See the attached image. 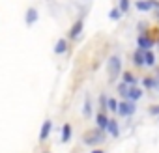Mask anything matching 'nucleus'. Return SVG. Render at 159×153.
I'll return each instance as SVG.
<instances>
[{"instance_id": "obj_1", "label": "nucleus", "mask_w": 159, "mask_h": 153, "mask_svg": "<svg viewBox=\"0 0 159 153\" xmlns=\"http://www.w3.org/2000/svg\"><path fill=\"white\" fill-rule=\"evenodd\" d=\"M105 134H107V131L96 127V129H90V131L84 133L83 142H84L86 146H99L101 142H105Z\"/></svg>"}, {"instance_id": "obj_2", "label": "nucleus", "mask_w": 159, "mask_h": 153, "mask_svg": "<svg viewBox=\"0 0 159 153\" xmlns=\"http://www.w3.org/2000/svg\"><path fill=\"white\" fill-rule=\"evenodd\" d=\"M107 73H109V81L111 82H114L118 76H120V73H122V60H120V56H111L109 60H107Z\"/></svg>"}, {"instance_id": "obj_3", "label": "nucleus", "mask_w": 159, "mask_h": 153, "mask_svg": "<svg viewBox=\"0 0 159 153\" xmlns=\"http://www.w3.org/2000/svg\"><path fill=\"white\" fill-rule=\"evenodd\" d=\"M135 110H137L135 101H127V99H122V101H120L118 114H120L122 118H129V116H133V114H135Z\"/></svg>"}, {"instance_id": "obj_4", "label": "nucleus", "mask_w": 159, "mask_h": 153, "mask_svg": "<svg viewBox=\"0 0 159 153\" xmlns=\"http://www.w3.org/2000/svg\"><path fill=\"white\" fill-rule=\"evenodd\" d=\"M137 45H139L140 49H144V50H150V49L155 45V41L148 36V32H140L139 37H137Z\"/></svg>"}, {"instance_id": "obj_5", "label": "nucleus", "mask_w": 159, "mask_h": 153, "mask_svg": "<svg viewBox=\"0 0 159 153\" xmlns=\"http://www.w3.org/2000/svg\"><path fill=\"white\" fill-rule=\"evenodd\" d=\"M83 28H84V19H77L73 23V26L69 28V39H77L79 36H81Z\"/></svg>"}, {"instance_id": "obj_6", "label": "nucleus", "mask_w": 159, "mask_h": 153, "mask_svg": "<svg viewBox=\"0 0 159 153\" xmlns=\"http://www.w3.org/2000/svg\"><path fill=\"white\" fill-rule=\"evenodd\" d=\"M133 65L135 67H142V65H146V50L144 49H137L135 52H133Z\"/></svg>"}, {"instance_id": "obj_7", "label": "nucleus", "mask_w": 159, "mask_h": 153, "mask_svg": "<svg viewBox=\"0 0 159 153\" xmlns=\"http://www.w3.org/2000/svg\"><path fill=\"white\" fill-rule=\"evenodd\" d=\"M51 131H52V121H51V120H45L43 125H41V129H39V136H38L39 142H45V140L49 138Z\"/></svg>"}, {"instance_id": "obj_8", "label": "nucleus", "mask_w": 159, "mask_h": 153, "mask_svg": "<svg viewBox=\"0 0 159 153\" xmlns=\"http://www.w3.org/2000/svg\"><path fill=\"white\" fill-rule=\"evenodd\" d=\"M38 19H39V11H38L36 8H32V6H30V8L26 10V13H25V23H26L28 26H32Z\"/></svg>"}, {"instance_id": "obj_9", "label": "nucleus", "mask_w": 159, "mask_h": 153, "mask_svg": "<svg viewBox=\"0 0 159 153\" xmlns=\"http://www.w3.org/2000/svg\"><path fill=\"white\" fill-rule=\"evenodd\" d=\"M122 81L125 84H129V86H139V79L135 76V73H131V71H124L122 73Z\"/></svg>"}, {"instance_id": "obj_10", "label": "nucleus", "mask_w": 159, "mask_h": 153, "mask_svg": "<svg viewBox=\"0 0 159 153\" xmlns=\"http://www.w3.org/2000/svg\"><path fill=\"white\" fill-rule=\"evenodd\" d=\"M144 95V90L142 88H139V86H129V99L127 101H139L140 97Z\"/></svg>"}, {"instance_id": "obj_11", "label": "nucleus", "mask_w": 159, "mask_h": 153, "mask_svg": "<svg viewBox=\"0 0 159 153\" xmlns=\"http://www.w3.org/2000/svg\"><path fill=\"white\" fill-rule=\"evenodd\" d=\"M157 84H159V81L155 76H142V88L144 90H153Z\"/></svg>"}, {"instance_id": "obj_12", "label": "nucleus", "mask_w": 159, "mask_h": 153, "mask_svg": "<svg viewBox=\"0 0 159 153\" xmlns=\"http://www.w3.org/2000/svg\"><path fill=\"white\" fill-rule=\"evenodd\" d=\"M67 39L66 37H60L58 41H56V45H54V54H64V52H67Z\"/></svg>"}, {"instance_id": "obj_13", "label": "nucleus", "mask_w": 159, "mask_h": 153, "mask_svg": "<svg viewBox=\"0 0 159 153\" xmlns=\"http://www.w3.org/2000/svg\"><path fill=\"white\" fill-rule=\"evenodd\" d=\"M109 120H111V118H107V114H105V112H98V116H96V123H98V127H99V129H103V131H107Z\"/></svg>"}, {"instance_id": "obj_14", "label": "nucleus", "mask_w": 159, "mask_h": 153, "mask_svg": "<svg viewBox=\"0 0 159 153\" xmlns=\"http://www.w3.org/2000/svg\"><path fill=\"white\" fill-rule=\"evenodd\" d=\"M71 134H73L71 125H69V123H64V125H62V136H60V140L66 144V142H69V140H71Z\"/></svg>"}, {"instance_id": "obj_15", "label": "nucleus", "mask_w": 159, "mask_h": 153, "mask_svg": "<svg viewBox=\"0 0 159 153\" xmlns=\"http://www.w3.org/2000/svg\"><path fill=\"white\" fill-rule=\"evenodd\" d=\"M107 133H109L112 138H116V136L120 134V129H118V121H116V120H109V125H107Z\"/></svg>"}, {"instance_id": "obj_16", "label": "nucleus", "mask_w": 159, "mask_h": 153, "mask_svg": "<svg viewBox=\"0 0 159 153\" xmlns=\"http://www.w3.org/2000/svg\"><path fill=\"white\" fill-rule=\"evenodd\" d=\"M135 8H137L139 11H150V10H153L150 0H137V2H135Z\"/></svg>"}, {"instance_id": "obj_17", "label": "nucleus", "mask_w": 159, "mask_h": 153, "mask_svg": "<svg viewBox=\"0 0 159 153\" xmlns=\"http://www.w3.org/2000/svg\"><path fill=\"white\" fill-rule=\"evenodd\" d=\"M118 95L122 99H129V84H125L124 81L118 84Z\"/></svg>"}, {"instance_id": "obj_18", "label": "nucleus", "mask_w": 159, "mask_h": 153, "mask_svg": "<svg viewBox=\"0 0 159 153\" xmlns=\"http://www.w3.org/2000/svg\"><path fill=\"white\" fill-rule=\"evenodd\" d=\"M107 105H109V97L103 94V95L99 97V112H107V110H109V107H107Z\"/></svg>"}, {"instance_id": "obj_19", "label": "nucleus", "mask_w": 159, "mask_h": 153, "mask_svg": "<svg viewBox=\"0 0 159 153\" xmlns=\"http://www.w3.org/2000/svg\"><path fill=\"white\" fill-rule=\"evenodd\" d=\"M83 114H84V118H90V116H92V103H90V97H86V101H84Z\"/></svg>"}, {"instance_id": "obj_20", "label": "nucleus", "mask_w": 159, "mask_h": 153, "mask_svg": "<svg viewBox=\"0 0 159 153\" xmlns=\"http://www.w3.org/2000/svg\"><path fill=\"white\" fill-rule=\"evenodd\" d=\"M122 15H124V13L120 11V8H112V10L109 11V17H111L112 21H120V19H122Z\"/></svg>"}, {"instance_id": "obj_21", "label": "nucleus", "mask_w": 159, "mask_h": 153, "mask_svg": "<svg viewBox=\"0 0 159 153\" xmlns=\"http://www.w3.org/2000/svg\"><path fill=\"white\" fill-rule=\"evenodd\" d=\"M146 65L148 67L155 65V54H153V50H146Z\"/></svg>"}, {"instance_id": "obj_22", "label": "nucleus", "mask_w": 159, "mask_h": 153, "mask_svg": "<svg viewBox=\"0 0 159 153\" xmlns=\"http://www.w3.org/2000/svg\"><path fill=\"white\" fill-rule=\"evenodd\" d=\"M107 107H109L111 112H116V114H118V107H120V103H118L114 97H109V105H107Z\"/></svg>"}, {"instance_id": "obj_23", "label": "nucleus", "mask_w": 159, "mask_h": 153, "mask_svg": "<svg viewBox=\"0 0 159 153\" xmlns=\"http://www.w3.org/2000/svg\"><path fill=\"white\" fill-rule=\"evenodd\" d=\"M118 8L122 13H127L129 11V0H118Z\"/></svg>"}, {"instance_id": "obj_24", "label": "nucleus", "mask_w": 159, "mask_h": 153, "mask_svg": "<svg viewBox=\"0 0 159 153\" xmlns=\"http://www.w3.org/2000/svg\"><path fill=\"white\" fill-rule=\"evenodd\" d=\"M148 112H150L152 116H159V105H152V107L148 108Z\"/></svg>"}, {"instance_id": "obj_25", "label": "nucleus", "mask_w": 159, "mask_h": 153, "mask_svg": "<svg viewBox=\"0 0 159 153\" xmlns=\"http://www.w3.org/2000/svg\"><path fill=\"white\" fill-rule=\"evenodd\" d=\"M150 2H152V8L153 10H159V0H150Z\"/></svg>"}, {"instance_id": "obj_26", "label": "nucleus", "mask_w": 159, "mask_h": 153, "mask_svg": "<svg viewBox=\"0 0 159 153\" xmlns=\"http://www.w3.org/2000/svg\"><path fill=\"white\" fill-rule=\"evenodd\" d=\"M90 153H105L103 149H94V151H90Z\"/></svg>"}, {"instance_id": "obj_27", "label": "nucleus", "mask_w": 159, "mask_h": 153, "mask_svg": "<svg viewBox=\"0 0 159 153\" xmlns=\"http://www.w3.org/2000/svg\"><path fill=\"white\" fill-rule=\"evenodd\" d=\"M43 153H49V151H43Z\"/></svg>"}, {"instance_id": "obj_28", "label": "nucleus", "mask_w": 159, "mask_h": 153, "mask_svg": "<svg viewBox=\"0 0 159 153\" xmlns=\"http://www.w3.org/2000/svg\"><path fill=\"white\" fill-rule=\"evenodd\" d=\"M157 19H159V13H157Z\"/></svg>"}]
</instances>
